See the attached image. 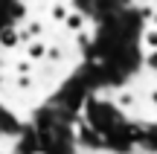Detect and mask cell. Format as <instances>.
<instances>
[{
  "label": "cell",
  "mask_w": 157,
  "mask_h": 154,
  "mask_svg": "<svg viewBox=\"0 0 157 154\" xmlns=\"http://www.w3.org/2000/svg\"><path fill=\"white\" fill-rule=\"evenodd\" d=\"M17 44H21V29H17L15 23H9V26H3V29H0V47H3L6 52H9V50H15Z\"/></svg>",
  "instance_id": "1"
},
{
  "label": "cell",
  "mask_w": 157,
  "mask_h": 154,
  "mask_svg": "<svg viewBox=\"0 0 157 154\" xmlns=\"http://www.w3.org/2000/svg\"><path fill=\"white\" fill-rule=\"evenodd\" d=\"M47 52H50V47H47L44 41H32V44H26L23 58H29L32 64H38V61H44V58H47Z\"/></svg>",
  "instance_id": "2"
},
{
  "label": "cell",
  "mask_w": 157,
  "mask_h": 154,
  "mask_svg": "<svg viewBox=\"0 0 157 154\" xmlns=\"http://www.w3.org/2000/svg\"><path fill=\"white\" fill-rule=\"evenodd\" d=\"M140 44H143V50L151 55V52H157V26H146L140 32Z\"/></svg>",
  "instance_id": "3"
},
{
  "label": "cell",
  "mask_w": 157,
  "mask_h": 154,
  "mask_svg": "<svg viewBox=\"0 0 157 154\" xmlns=\"http://www.w3.org/2000/svg\"><path fill=\"white\" fill-rule=\"evenodd\" d=\"M12 70H15V76H32L35 73V64L29 61V58H17V61L12 64Z\"/></svg>",
  "instance_id": "4"
},
{
  "label": "cell",
  "mask_w": 157,
  "mask_h": 154,
  "mask_svg": "<svg viewBox=\"0 0 157 154\" xmlns=\"http://www.w3.org/2000/svg\"><path fill=\"white\" fill-rule=\"evenodd\" d=\"M64 26H67L70 32H82V29H84V17L78 15V12L70 9V15H67V21H64Z\"/></svg>",
  "instance_id": "5"
},
{
  "label": "cell",
  "mask_w": 157,
  "mask_h": 154,
  "mask_svg": "<svg viewBox=\"0 0 157 154\" xmlns=\"http://www.w3.org/2000/svg\"><path fill=\"white\" fill-rule=\"evenodd\" d=\"M15 87H17V90H32L35 79H32V76H15Z\"/></svg>",
  "instance_id": "6"
},
{
  "label": "cell",
  "mask_w": 157,
  "mask_h": 154,
  "mask_svg": "<svg viewBox=\"0 0 157 154\" xmlns=\"http://www.w3.org/2000/svg\"><path fill=\"white\" fill-rule=\"evenodd\" d=\"M148 67L157 70V52H151V55H148Z\"/></svg>",
  "instance_id": "7"
},
{
  "label": "cell",
  "mask_w": 157,
  "mask_h": 154,
  "mask_svg": "<svg viewBox=\"0 0 157 154\" xmlns=\"http://www.w3.org/2000/svg\"><path fill=\"white\" fill-rule=\"evenodd\" d=\"M3 87H6V76L0 73V90H3Z\"/></svg>",
  "instance_id": "8"
}]
</instances>
